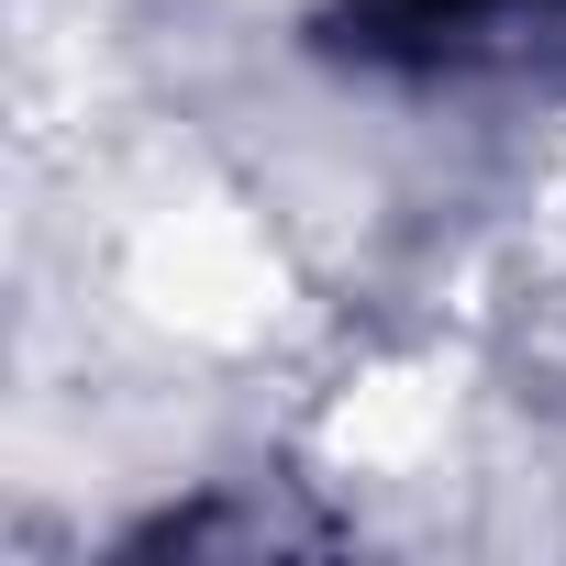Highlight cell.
Returning a JSON list of instances; mask_svg holds the SVG:
<instances>
[{
	"mask_svg": "<svg viewBox=\"0 0 566 566\" xmlns=\"http://www.w3.org/2000/svg\"><path fill=\"white\" fill-rule=\"evenodd\" d=\"M378 34H411V45H511L522 23H566V0H367Z\"/></svg>",
	"mask_w": 566,
	"mask_h": 566,
	"instance_id": "1",
	"label": "cell"
}]
</instances>
